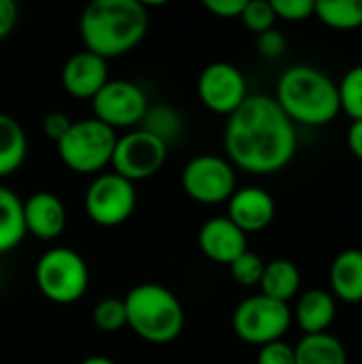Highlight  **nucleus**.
Segmentation results:
<instances>
[{
  "mask_svg": "<svg viewBox=\"0 0 362 364\" xmlns=\"http://www.w3.org/2000/svg\"><path fill=\"white\" fill-rule=\"evenodd\" d=\"M226 160L250 175H275L297 154V126L273 96L252 94L228 115L224 128Z\"/></svg>",
  "mask_w": 362,
  "mask_h": 364,
  "instance_id": "f257e3e1",
  "label": "nucleus"
},
{
  "mask_svg": "<svg viewBox=\"0 0 362 364\" xmlns=\"http://www.w3.org/2000/svg\"><path fill=\"white\" fill-rule=\"evenodd\" d=\"M126 326L147 343H173L186 324L181 301L160 284H139L124 296Z\"/></svg>",
  "mask_w": 362,
  "mask_h": 364,
  "instance_id": "20e7f679",
  "label": "nucleus"
},
{
  "mask_svg": "<svg viewBox=\"0 0 362 364\" xmlns=\"http://www.w3.org/2000/svg\"><path fill=\"white\" fill-rule=\"evenodd\" d=\"M256 364H294V348L286 341H273L258 348Z\"/></svg>",
  "mask_w": 362,
  "mask_h": 364,
  "instance_id": "7c9ffc66",
  "label": "nucleus"
},
{
  "mask_svg": "<svg viewBox=\"0 0 362 364\" xmlns=\"http://www.w3.org/2000/svg\"><path fill=\"white\" fill-rule=\"evenodd\" d=\"M226 218L245 235L262 232L275 220V200L262 188H237L235 194L228 198Z\"/></svg>",
  "mask_w": 362,
  "mask_h": 364,
  "instance_id": "2eb2a0df",
  "label": "nucleus"
},
{
  "mask_svg": "<svg viewBox=\"0 0 362 364\" xmlns=\"http://www.w3.org/2000/svg\"><path fill=\"white\" fill-rule=\"evenodd\" d=\"M196 92L205 109L226 117L233 115L250 96L245 75L230 62L207 64L198 75Z\"/></svg>",
  "mask_w": 362,
  "mask_h": 364,
  "instance_id": "f8f14e48",
  "label": "nucleus"
},
{
  "mask_svg": "<svg viewBox=\"0 0 362 364\" xmlns=\"http://www.w3.org/2000/svg\"><path fill=\"white\" fill-rule=\"evenodd\" d=\"M292 324V309L288 303L273 301L265 294L243 299L233 311L235 335L250 346L262 348L280 341Z\"/></svg>",
  "mask_w": 362,
  "mask_h": 364,
  "instance_id": "0eeeda50",
  "label": "nucleus"
},
{
  "mask_svg": "<svg viewBox=\"0 0 362 364\" xmlns=\"http://www.w3.org/2000/svg\"><path fill=\"white\" fill-rule=\"evenodd\" d=\"M19 21V9L13 0H0V41L6 38Z\"/></svg>",
  "mask_w": 362,
  "mask_h": 364,
  "instance_id": "72a5a7b5",
  "label": "nucleus"
},
{
  "mask_svg": "<svg viewBox=\"0 0 362 364\" xmlns=\"http://www.w3.org/2000/svg\"><path fill=\"white\" fill-rule=\"evenodd\" d=\"M149 13L139 0H94L83 6L79 34L85 51L109 62L132 51L147 34Z\"/></svg>",
  "mask_w": 362,
  "mask_h": 364,
  "instance_id": "f03ea898",
  "label": "nucleus"
},
{
  "mask_svg": "<svg viewBox=\"0 0 362 364\" xmlns=\"http://www.w3.org/2000/svg\"><path fill=\"white\" fill-rule=\"evenodd\" d=\"M294 364H348V352L331 333L305 335L294 348Z\"/></svg>",
  "mask_w": 362,
  "mask_h": 364,
  "instance_id": "412c9836",
  "label": "nucleus"
},
{
  "mask_svg": "<svg viewBox=\"0 0 362 364\" xmlns=\"http://www.w3.org/2000/svg\"><path fill=\"white\" fill-rule=\"evenodd\" d=\"M36 288L45 299L58 305L77 303L90 286V267L83 256L70 247L47 250L34 267Z\"/></svg>",
  "mask_w": 362,
  "mask_h": 364,
  "instance_id": "423d86ee",
  "label": "nucleus"
},
{
  "mask_svg": "<svg viewBox=\"0 0 362 364\" xmlns=\"http://www.w3.org/2000/svg\"><path fill=\"white\" fill-rule=\"evenodd\" d=\"M79 364H115L111 358H107V356H87V358H83Z\"/></svg>",
  "mask_w": 362,
  "mask_h": 364,
  "instance_id": "c9c22d12",
  "label": "nucleus"
},
{
  "mask_svg": "<svg viewBox=\"0 0 362 364\" xmlns=\"http://www.w3.org/2000/svg\"><path fill=\"white\" fill-rule=\"evenodd\" d=\"M181 188L192 200L201 205L228 203V198L237 190V173L226 158L201 154L188 160V164L183 166Z\"/></svg>",
  "mask_w": 362,
  "mask_h": 364,
  "instance_id": "1a4fd4ad",
  "label": "nucleus"
},
{
  "mask_svg": "<svg viewBox=\"0 0 362 364\" xmlns=\"http://www.w3.org/2000/svg\"><path fill=\"white\" fill-rule=\"evenodd\" d=\"M87 218L102 228H115L130 220L137 209V188L117 173H100L87 186L83 196Z\"/></svg>",
  "mask_w": 362,
  "mask_h": 364,
  "instance_id": "6e6552de",
  "label": "nucleus"
},
{
  "mask_svg": "<svg viewBox=\"0 0 362 364\" xmlns=\"http://www.w3.org/2000/svg\"><path fill=\"white\" fill-rule=\"evenodd\" d=\"M23 239V200L0 183V254L13 252Z\"/></svg>",
  "mask_w": 362,
  "mask_h": 364,
  "instance_id": "4be33fe9",
  "label": "nucleus"
},
{
  "mask_svg": "<svg viewBox=\"0 0 362 364\" xmlns=\"http://www.w3.org/2000/svg\"><path fill=\"white\" fill-rule=\"evenodd\" d=\"M339 92V105L346 115H350L354 122L362 119V64L350 68L341 81L337 83Z\"/></svg>",
  "mask_w": 362,
  "mask_h": 364,
  "instance_id": "393cba45",
  "label": "nucleus"
},
{
  "mask_svg": "<svg viewBox=\"0 0 362 364\" xmlns=\"http://www.w3.org/2000/svg\"><path fill=\"white\" fill-rule=\"evenodd\" d=\"M166 156H169L166 143H162L160 139L151 136L141 128H134L117 136L111 158V168L119 177L134 183L154 177L164 166Z\"/></svg>",
  "mask_w": 362,
  "mask_h": 364,
  "instance_id": "9d476101",
  "label": "nucleus"
},
{
  "mask_svg": "<svg viewBox=\"0 0 362 364\" xmlns=\"http://www.w3.org/2000/svg\"><path fill=\"white\" fill-rule=\"evenodd\" d=\"M70 124H73V119H70L66 113H62V111H51V113H47L45 119H43V134H45L49 141L60 143L62 136L68 132Z\"/></svg>",
  "mask_w": 362,
  "mask_h": 364,
  "instance_id": "2f4dec72",
  "label": "nucleus"
},
{
  "mask_svg": "<svg viewBox=\"0 0 362 364\" xmlns=\"http://www.w3.org/2000/svg\"><path fill=\"white\" fill-rule=\"evenodd\" d=\"M258 288H260V294L280 303H288L290 299L299 294L301 271L292 260L275 258L265 264V273H262Z\"/></svg>",
  "mask_w": 362,
  "mask_h": 364,
  "instance_id": "aec40b11",
  "label": "nucleus"
},
{
  "mask_svg": "<svg viewBox=\"0 0 362 364\" xmlns=\"http://www.w3.org/2000/svg\"><path fill=\"white\" fill-rule=\"evenodd\" d=\"M23 226L26 235H34L41 241L58 239L66 228V207L53 192H34L23 200Z\"/></svg>",
  "mask_w": 362,
  "mask_h": 364,
  "instance_id": "dca6fc26",
  "label": "nucleus"
},
{
  "mask_svg": "<svg viewBox=\"0 0 362 364\" xmlns=\"http://www.w3.org/2000/svg\"><path fill=\"white\" fill-rule=\"evenodd\" d=\"M139 128L149 132L151 136L160 139L162 143L171 145L181 134V115L177 113V109H173L169 105L147 107Z\"/></svg>",
  "mask_w": 362,
  "mask_h": 364,
  "instance_id": "b1692460",
  "label": "nucleus"
},
{
  "mask_svg": "<svg viewBox=\"0 0 362 364\" xmlns=\"http://www.w3.org/2000/svg\"><path fill=\"white\" fill-rule=\"evenodd\" d=\"M331 294L344 303H362V250L350 247L335 256L331 271Z\"/></svg>",
  "mask_w": 362,
  "mask_h": 364,
  "instance_id": "a211bd4d",
  "label": "nucleus"
},
{
  "mask_svg": "<svg viewBox=\"0 0 362 364\" xmlns=\"http://www.w3.org/2000/svg\"><path fill=\"white\" fill-rule=\"evenodd\" d=\"M286 47H288V43H286V36L280 32V30H267V32H262V34H258V38H256V49H258V53L262 55V58H267V60H277V58H282L284 55V51H286Z\"/></svg>",
  "mask_w": 362,
  "mask_h": 364,
  "instance_id": "c756f323",
  "label": "nucleus"
},
{
  "mask_svg": "<svg viewBox=\"0 0 362 364\" xmlns=\"http://www.w3.org/2000/svg\"><path fill=\"white\" fill-rule=\"evenodd\" d=\"M348 147H350L352 156L362 160V119L352 122V126L348 130Z\"/></svg>",
  "mask_w": 362,
  "mask_h": 364,
  "instance_id": "f704fd0d",
  "label": "nucleus"
},
{
  "mask_svg": "<svg viewBox=\"0 0 362 364\" xmlns=\"http://www.w3.org/2000/svg\"><path fill=\"white\" fill-rule=\"evenodd\" d=\"M109 79V62L85 49L70 55L62 66V87L79 100H92Z\"/></svg>",
  "mask_w": 362,
  "mask_h": 364,
  "instance_id": "ddd939ff",
  "label": "nucleus"
},
{
  "mask_svg": "<svg viewBox=\"0 0 362 364\" xmlns=\"http://www.w3.org/2000/svg\"><path fill=\"white\" fill-rule=\"evenodd\" d=\"M335 318H337V299L329 290H320V288L301 294L292 311V320H297V324L305 335L329 333Z\"/></svg>",
  "mask_w": 362,
  "mask_h": 364,
  "instance_id": "f3484780",
  "label": "nucleus"
},
{
  "mask_svg": "<svg viewBox=\"0 0 362 364\" xmlns=\"http://www.w3.org/2000/svg\"><path fill=\"white\" fill-rule=\"evenodd\" d=\"M273 98L294 126L320 128L335 122L341 113L337 83L324 70L309 64L286 68L277 79Z\"/></svg>",
  "mask_w": 362,
  "mask_h": 364,
  "instance_id": "7ed1b4c3",
  "label": "nucleus"
},
{
  "mask_svg": "<svg viewBox=\"0 0 362 364\" xmlns=\"http://www.w3.org/2000/svg\"><path fill=\"white\" fill-rule=\"evenodd\" d=\"M117 134L94 117L77 119L58 145L60 160L77 175H100L111 166Z\"/></svg>",
  "mask_w": 362,
  "mask_h": 364,
  "instance_id": "39448f33",
  "label": "nucleus"
},
{
  "mask_svg": "<svg viewBox=\"0 0 362 364\" xmlns=\"http://www.w3.org/2000/svg\"><path fill=\"white\" fill-rule=\"evenodd\" d=\"M149 102L143 87L128 79H109L92 98L94 119L113 130L139 128Z\"/></svg>",
  "mask_w": 362,
  "mask_h": 364,
  "instance_id": "9b49d317",
  "label": "nucleus"
},
{
  "mask_svg": "<svg viewBox=\"0 0 362 364\" xmlns=\"http://www.w3.org/2000/svg\"><path fill=\"white\" fill-rule=\"evenodd\" d=\"M241 21H243V26L247 30H252L256 34H262V32L275 28L277 15H275L271 2H267V0H247L245 9L241 13Z\"/></svg>",
  "mask_w": 362,
  "mask_h": 364,
  "instance_id": "cd10ccee",
  "label": "nucleus"
},
{
  "mask_svg": "<svg viewBox=\"0 0 362 364\" xmlns=\"http://www.w3.org/2000/svg\"><path fill=\"white\" fill-rule=\"evenodd\" d=\"M314 17L333 30H356L362 26V0H318Z\"/></svg>",
  "mask_w": 362,
  "mask_h": 364,
  "instance_id": "5701e85b",
  "label": "nucleus"
},
{
  "mask_svg": "<svg viewBox=\"0 0 362 364\" xmlns=\"http://www.w3.org/2000/svg\"><path fill=\"white\" fill-rule=\"evenodd\" d=\"M198 247L207 260L230 267L241 254L247 252V235L226 215L209 218L198 230Z\"/></svg>",
  "mask_w": 362,
  "mask_h": 364,
  "instance_id": "4468645a",
  "label": "nucleus"
},
{
  "mask_svg": "<svg viewBox=\"0 0 362 364\" xmlns=\"http://www.w3.org/2000/svg\"><path fill=\"white\" fill-rule=\"evenodd\" d=\"M265 260L254 254V252H245L241 254L228 269H230V277L239 284V286H245V288H252V286H258L260 279H262V273H265Z\"/></svg>",
  "mask_w": 362,
  "mask_h": 364,
  "instance_id": "bb28decb",
  "label": "nucleus"
},
{
  "mask_svg": "<svg viewBox=\"0 0 362 364\" xmlns=\"http://www.w3.org/2000/svg\"><path fill=\"white\" fill-rule=\"evenodd\" d=\"M245 2L247 0H205V9L215 17L233 19V17H241Z\"/></svg>",
  "mask_w": 362,
  "mask_h": 364,
  "instance_id": "473e14b6",
  "label": "nucleus"
},
{
  "mask_svg": "<svg viewBox=\"0 0 362 364\" xmlns=\"http://www.w3.org/2000/svg\"><path fill=\"white\" fill-rule=\"evenodd\" d=\"M92 320H94V326L98 331H102V333H117V331L126 328V307H124V299L107 296V299L98 301L94 305Z\"/></svg>",
  "mask_w": 362,
  "mask_h": 364,
  "instance_id": "a878e982",
  "label": "nucleus"
},
{
  "mask_svg": "<svg viewBox=\"0 0 362 364\" xmlns=\"http://www.w3.org/2000/svg\"><path fill=\"white\" fill-rule=\"evenodd\" d=\"M28 156V136L19 119L0 111V179L17 173Z\"/></svg>",
  "mask_w": 362,
  "mask_h": 364,
  "instance_id": "6ab92c4d",
  "label": "nucleus"
},
{
  "mask_svg": "<svg viewBox=\"0 0 362 364\" xmlns=\"http://www.w3.org/2000/svg\"><path fill=\"white\" fill-rule=\"evenodd\" d=\"M277 19L305 21L316 13V0H271Z\"/></svg>",
  "mask_w": 362,
  "mask_h": 364,
  "instance_id": "c85d7f7f",
  "label": "nucleus"
}]
</instances>
